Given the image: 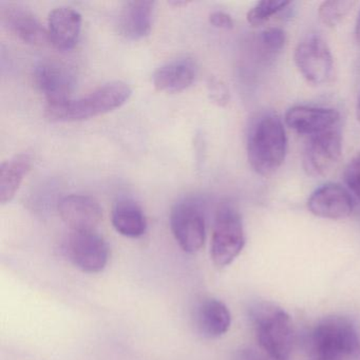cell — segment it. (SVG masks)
Listing matches in <instances>:
<instances>
[{"label": "cell", "mask_w": 360, "mask_h": 360, "mask_svg": "<svg viewBox=\"0 0 360 360\" xmlns=\"http://www.w3.org/2000/svg\"><path fill=\"white\" fill-rule=\"evenodd\" d=\"M248 159L256 174H275L285 159L288 138L281 117L276 112H264L254 120L248 134Z\"/></svg>", "instance_id": "1"}, {"label": "cell", "mask_w": 360, "mask_h": 360, "mask_svg": "<svg viewBox=\"0 0 360 360\" xmlns=\"http://www.w3.org/2000/svg\"><path fill=\"white\" fill-rule=\"evenodd\" d=\"M132 94L121 81L104 84L83 98H71L58 105H47L46 117L51 122H77L110 112L125 104Z\"/></svg>", "instance_id": "2"}, {"label": "cell", "mask_w": 360, "mask_h": 360, "mask_svg": "<svg viewBox=\"0 0 360 360\" xmlns=\"http://www.w3.org/2000/svg\"><path fill=\"white\" fill-rule=\"evenodd\" d=\"M359 337L351 320L328 316L320 320L309 337V360H352L359 349Z\"/></svg>", "instance_id": "3"}, {"label": "cell", "mask_w": 360, "mask_h": 360, "mask_svg": "<svg viewBox=\"0 0 360 360\" xmlns=\"http://www.w3.org/2000/svg\"><path fill=\"white\" fill-rule=\"evenodd\" d=\"M257 340L262 352L275 360H288L294 347L290 316L275 303L261 302L252 309Z\"/></svg>", "instance_id": "4"}, {"label": "cell", "mask_w": 360, "mask_h": 360, "mask_svg": "<svg viewBox=\"0 0 360 360\" xmlns=\"http://www.w3.org/2000/svg\"><path fill=\"white\" fill-rule=\"evenodd\" d=\"M245 245L243 222L237 210L231 205L219 208L212 231L210 256L218 267L231 264Z\"/></svg>", "instance_id": "5"}, {"label": "cell", "mask_w": 360, "mask_h": 360, "mask_svg": "<svg viewBox=\"0 0 360 360\" xmlns=\"http://www.w3.org/2000/svg\"><path fill=\"white\" fill-rule=\"evenodd\" d=\"M295 64L307 83L323 85L334 75V58L328 44L319 35L311 34L299 41Z\"/></svg>", "instance_id": "6"}, {"label": "cell", "mask_w": 360, "mask_h": 360, "mask_svg": "<svg viewBox=\"0 0 360 360\" xmlns=\"http://www.w3.org/2000/svg\"><path fill=\"white\" fill-rule=\"evenodd\" d=\"M342 136L338 127L309 136L302 155L303 169L313 178L328 176L340 161Z\"/></svg>", "instance_id": "7"}, {"label": "cell", "mask_w": 360, "mask_h": 360, "mask_svg": "<svg viewBox=\"0 0 360 360\" xmlns=\"http://www.w3.org/2000/svg\"><path fill=\"white\" fill-rule=\"evenodd\" d=\"M65 252L75 267L88 274L100 273L109 260L108 244L96 231H73Z\"/></svg>", "instance_id": "8"}, {"label": "cell", "mask_w": 360, "mask_h": 360, "mask_svg": "<svg viewBox=\"0 0 360 360\" xmlns=\"http://www.w3.org/2000/svg\"><path fill=\"white\" fill-rule=\"evenodd\" d=\"M170 227L180 248L188 254L199 252L205 243L206 224L203 212L191 201L176 203L170 212Z\"/></svg>", "instance_id": "9"}, {"label": "cell", "mask_w": 360, "mask_h": 360, "mask_svg": "<svg viewBox=\"0 0 360 360\" xmlns=\"http://www.w3.org/2000/svg\"><path fill=\"white\" fill-rule=\"evenodd\" d=\"M37 89L44 94L47 105H58L72 98L75 75L70 68L56 60L39 63L33 73Z\"/></svg>", "instance_id": "10"}, {"label": "cell", "mask_w": 360, "mask_h": 360, "mask_svg": "<svg viewBox=\"0 0 360 360\" xmlns=\"http://www.w3.org/2000/svg\"><path fill=\"white\" fill-rule=\"evenodd\" d=\"M307 208L314 216L319 218L340 220L351 216L353 198L349 189L336 183H328L309 195Z\"/></svg>", "instance_id": "11"}, {"label": "cell", "mask_w": 360, "mask_h": 360, "mask_svg": "<svg viewBox=\"0 0 360 360\" xmlns=\"http://www.w3.org/2000/svg\"><path fill=\"white\" fill-rule=\"evenodd\" d=\"M284 120L286 125L298 134L313 136L338 127L340 113L326 107L298 105L286 111Z\"/></svg>", "instance_id": "12"}, {"label": "cell", "mask_w": 360, "mask_h": 360, "mask_svg": "<svg viewBox=\"0 0 360 360\" xmlns=\"http://www.w3.org/2000/svg\"><path fill=\"white\" fill-rule=\"evenodd\" d=\"M60 218L73 231H96L102 220L103 210L94 198L70 195L58 202Z\"/></svg>", "instance_id": "13"}, {"label": "cell", "mask_w": 360, "mask_h": 360, "mask_svg": "<svg viewBox=\"0 0 360 360\" xmlns=\"http://www.w3.org/2000/svg\"><path fill=\"white\" fill-rule=\"evenodd\" d=\"M0 16L4 26L24 43L43 46L49 41L48 29L26 8L9 5L1 8Z\"/></svg>", "instance_id": "14"}, {"label": "cell", "mask_w": 360, "mask_h": 360, "mask_svg": "<svg viewBox=\"0 0 360 360\" xmlns=\"http://www.w3.org/2000/svg\"><path fill=\"white\" fill-rule=\"evenodd\" d=\"M82 29V15L69 7L56 8L48 18V37L56 49H72L79 41Z\"/></svg>", "instance_id": "15"}, {"label": "cell", "mask_w": 360, "mask_h": 360, "mask_svg": "<svg viewBox=\"0 0 360 360\" xmlns=\"http://www.w3.org/2000/svg\"><path fill=\"white\" fill-rule=\"evenodd\" d=\"M155 3L132 0L124 4L117 20L120 33L126 39L138 41L148 37L153 27Z\"/></svg>", "instance_id": "16"}, {"label": "cell", "mask_w": 360, "mask_h": 360, "mask_svg": "<svg viewBox=\"0 0 360 360\" xmlns=\"http://www.w3.org/2000/svg\"><path fill=\"white\" fill-rule=\"evenodd\" d=\"M197 65L191 58H178L160 67L153 75V83L159 91L176 94L187 89L197 77Z\"/></svg>", "instance_id": "17"}, {"label": "cell", "mask_w": 360, "mask_h": 360, "mask_svg": "<svg viewBox=\"0 0 360 360\" xmlns=\"http://www.w3.org/2000/svg\"><path fill=\"white\" fill-rule=\"evenodd\" d=\"M198 332L205 338L216 339L229 332L231 324L229 309L218 299H204L195 314Z\"/></svg>", "instance_id": "18"}, {"label": "cell", "mask_w": 360, "mask_h": 360, "mask_svg": "<svg viewBox=\"0 0 360 360\" xmlns=\"http://www.w3.org/2000/svg\"><path fill=\"white\" fill-rule=\"evenodd\" d=\"M111 222L117 233L128 238H139L146 233L147 220L141 206L131 199L115 202Z\"/></svg>", "instance_id": "19"}, {"label": "cell", "mask_w": 360, "mask_h": 360, "mask_svg": "<svg viewBox=\"0 0 360 360\" xmlns=\"http://www.w3.org/2000/svg\"><path fill=\"white\" fill-rule=\"evenodd\" d=\"M32 157L29 153H20L3 162L0 166V202L8 203L18 193L25 176L30 172Z\"/></svg>", "instance_id": "20"}, {"label": "cell", "mask_w": 360, "mask_h": 360, "mask_svg": "<svg viewBox=\"0 0 360 360\" xmlns=\"http://www.w3.org/2000/svg\"><path fill=\"white\" fill-rule=\"evenodd\" d=\"M353 0H328L323 1L318 9L320 20L326 26L334 28L355 7Z\"/></svg>", "instance_id": "21"}, {"label": "cell", "mask_w": 360, "mask_h": 360, "mask_svg": "<svg viewBox=\"0 0 360 360\" xmlns=\"http://www.w3.org/2000/svg\"><path fill=\"white\" fill-rule=\"evenodd\" d=\"M290 1L285 0H263L257 3L248 13V22L250 26L260 27L269 22L273 16L283 11Z\"/></svg>", "instance_id": "22"}, {"label": "cell", "mask_w": 360, "mask_h": 360, "mask_svg": "<svg viewBox=\"0 0 360 360\" xmlns=\"http://www.w3.org/2000/svg\"><path fill=\"white\" fill-rule=\"evenodd\" d=\"M263 50L269 54L280 53L286 43V34L282 29L269 28L260 35Z\"/></svg>", "instance_id": "23"}, {"label": "cell", "mask_w": 360, "mask_h": 360, "mask_svg": "<svg viewBox=\"0 0 360 360\" xmlns=\"http://www.w3.org/2000/svg\"><path fill=\"white\" fill-rule=\"evenodd\" d=\"M343 178L347 189L360 200V151L347 164Z\"/></svg>", "instance_id": "24"}, {"label": "cell", "mask_w": 360, "mask_h": 360, "mask_svg": "<svg viewBox=\"0 0 360 360\" xmlns=\"http://www.w3.org/2000/svg\"><path fill=\"white\" fill-rule=\"evenodd\" d=\"M210 94L214 103H216L219 106H225L229 101V92L225 84L219 79H214L210 82Z\"/></svg>", "instance_id": "25"}, {"label": "cell", "mask_w": 360, "mask_h": 360, "mask_svg": "<svg viewBox=\"0 0 360 360\" xmlns=\"http://www.w3.org/2000/svg\"><path fill=\"white\" fill-rule=\"evenodd\" d=\"M210 22L212 26L223 30H231L233 28V20L229 14L223 11H214L210 13Z\"/></svg>", "instance_id": "26"}, {"label": "cell", "mask_w": 360, "mask_h": 360, "mask_svg": "<svg viewBox=\"0 0 360 360\" xmlns=\"http://www.w3.org/2000/svg\"><path fill=\"white\" fill-rule=\"evenodd\" d=\"M236 360H275L269 357L264 352L254 351V349H244L239 355L237 356Z\"/></svg>", "instance_id": "27"}, {"label": "cell", "mask_w": 360, "mask_h": 360, "mask_svg": "<svg viewBox=\"0 0 360 360\" xmlns=\"http://www.w3.org/2000/svg\"><path fill=\"white\" fill-rule=\"evenodd\" d=\"M355 37L358 43L360 44V11L359 13H358L357 20H356Z\"/></svg>", "instance_id": "28"}, {"label": "cell", "mask_w": 360, "mask_h": 360, "mask_svg": "<svg viewBox=\"0 0 360 360\" xmlns=\"http://www.w3.org/2000/svg\"><path fill=\"white\" fill-rule=\"evenodd\" d=\"M356 117H357L358 121L360 122V96L358 98L357 106H356Z\"/></svg>", "instance_id": "29"}, {"label": "cell", "mask_w": 360, "mask_h": 360, "mask_svg": "<svg viewBox=\"0 0 360 360\" xmlns=\"http://www.w3.org/2000/svg\"><path fill=\"white\" fill-rule=\"evenodd\" d=\"M172 5H174V6H185V5H187V1H172Z\"/></svg>", "instance_id": "30"}]
</instances>
